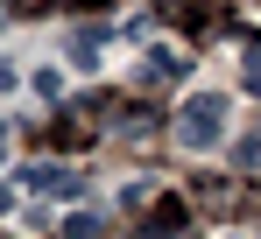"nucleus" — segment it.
<instances>
[{
  "label": "nucleus",
  "mask_w": 261,
  "mask_h": 239,
  "mask_svg": "<svg viewBox=\"0 0 261 239\" xmlns=\"http://www.w3.org/2000/svg\"><path fill=\"white\" fill-rule=\"evenodd\" d=\"M226 92H191L184 99V113H176V141L191 148V155H205V148H219V134H226Z\"/></svg>",
  "instance_id": "1"
},
{
  "label": "nucleus",
  "mask_w": 261,
  "mask_h": 239,
  "mask_svg": "<svg viewBox=\"0 0 261 239\" xmlns=\"http://www.w3.org/2000/svg\"><path fill=\"white\" fill-rule=\"evenodd\" d=\"M21 176H29L36 197H85V176L64 169V162H36V169H21Z\"/></svg>",
  "instance_id": "2"
},
{
  "label": "nucleus",
  "mask_w": 261,
  "mask_h": 239,
  "mask_svg": "<svg viewBox=\"0 0 261 239\" xmlns=\"http://www.w3.org/2000/svg\"><path fill=\"white\" fill-rule=\"evenodd\" d=\"M184 71H191V64H184V49H170V42L141 56V84H176Z\"/></svg>",
  "instance_id": "3"
},
{
  "label": "nucleus",
  "mask_w": 261,
  "mask_h": 239,
  "mask_svg": "<svg viewBox=\"0 0 261 239\" xmlns=\"http://www.w3.org/2000/svg\"><path fill=\"white\" fill-rule=\"evenodd\" d=\"M99 49H106V28H99V21L71 28V64H78V71H99Z\"/></svg>",
  "instance_id": "4"
},
{
  "label": "nucleus",
  "mask_w": 261,
  "mask_h": 239,
  "mask_svg": "<svg viewBox=\"0 0 261 239\" xmlns=\"http://www.w3.org/2000/svg\"><path fill=\"white\" fill-rule=\"evenodd\" d=\"M36 92H43V99H64V71H49V64H43V71H36Z\"/></svg>",
  "instance_id": "5"
},
{
  "label": "nucleus",
  "mask_w": 261,
  "mask_h": 239,
  "mask_svg": "<svg viewBox=\"0 0 261 239\" xmlns=\"http://www.w3.org/2000/svg\"><path fill=\"white\" fill-rule=\"evenodd\" d=\"M247 92H254V99H261V49H254V56H247Z\"/></svg>",
  "instance_id": "6"
},
{
  "label": "nucleus",
  "mask_w": 261,
  "mask_h": 239,
  "mask_svg": "<svg viewBox=\"0 0 261 239\" xmlns=\"http://www.w3.org/2000/svg\"><path fill=\"white\" fill-rule=\"evenodd\" d=\"M7 84H14V71H7V64H0V92H7Z\"/></svg>",
  "instance_id": "7"
},
{
  "label": "nucleus",
  "mask_w": 261,
  "mask_h": 239,
  "mask_svg": "<svg viewBox=\"0 0 261 239\" xmlns=\"http://www.w3.org/2000/svg\"><path fill=\"white\" fill-rule=\"evenodd\" d=\"M0 155H7V120H0Z\"/></svg>",
  "instance_id": "8"
},
{
  "label": "nucleus",
  "mask_w": 261,
  "mask_h": 239,
  "mask_svg": "<svg viewBox=\"0 0 261 239\" xmlns=\"http://www.w3.org/2000/svg\"><path fill=\"white\" fill-rule=\"evenodd\" d=\"M7 204H14V197H7V190H0V211H7Z\"/></svg>",
  "instance_id": "9"
},
{
  "label": "nucleus",
  "mask_w": 261,
  "mask_h": 239,
  "mask_svg": "<svg viewBox=\"0 0 261 239\" xmlns=\"http://www.w3.org/2000/svg\"><path fill=\"white\" fill-rule=\"evenodd\" d=\"M0 21H7V0H0Z\"/></svg>",
  "instance_id": "10"
}]
</instances>
